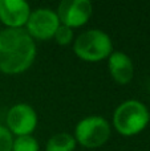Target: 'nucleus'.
<instances>
[{
    "instance_id": "f257e3e1",
    "label": "nucleus",
    "mask_w": 150,
    "mask_h": 151,
    "mask_svg": "<svg viewBox=\"0 0 150 151\" xmlns=\"http://www.w3.org/2000/svg\"><path fill=\"white\" fill-rule=\"evenodd\" d=\"M36 57V44L23 28L0 31V72L19 74L25 72Z\"/></svg>"
},
{
    "instance_id": "f03ea898",
    "label": "nucleus",
    "mask_w": 150,
    "mask_h": 151,
    "mask_svg": "<svg viewBox=\"0 0 150 151\" xmlns=\"http://www.w3.org/2000/svg\"><path fill=\"white\" fill-rule=\"evenodd\" d=\"M149 111L140 101H125L114 110L113 125L114 129L122 135H136L141 133L149 123Z\"/></svg>"
},
{
    "instance_id": "7ed1b4c3",
    "label": "nucleus",
    "mask_w": 150,
    "mask_h": 151,
    "mask_svg": "<svg viewBox=\"0 0 150 151\" xmlns=\"http://www.w3.org/2000/svg\"><path fill=\"white\" fill-rule=\"evenodd\" d=\"M76 56L85 61H101L113 53V44L108 35L101 29H89L82 32L73 44Z\"/></svg>"
},
{
    "instance_id": "20e7f679",
    "label": "nucleus",
    "mask_w": 150,
    "mask_h": 151,
    "mask_svg": "<svg viewBox=\"0 0 150 151\" xmlns=\"http://www.w3.org/2000/svg\"><path fill=\"white\" fill-rule=\"evenodd\" d=\"M110 137V125L100 115H90L81 119L74 130V139L87 149H96Z\"/></svg>"
},
{
    "instance_id": "39448f33",
    "label": "nucleus",
    "mask_w": 150,
    "mask_h": 151,
    "mask_svg": "<svg viewBox=\"0 0 150 151\" xmlns=\"http://www.w3.org/2000/svg\"><path fill=\"white\" fill-rule=\"evenodd\" d=\"M25 27V31L32 39L35 37L39 40H48L55 36L57 28L60 27V20L57 13L50 8H37L31 12Z\"/></svg>"
},
{
    "instance_id": "423d86ee",
    "label": "nucleus",
    "mask_w": 150,
    "mask_h": 151,
    "mask_svg": "<svg viewBox=\"0 0 150 151\" xmlns=\"http://www.w3.org/2000/svg\"><path fill=\"white\" fill-rule=\"evenodd\" d=\"M60 24L69 28L81 27L92 16V3L89 0H63L57 8Z\"/></svg>"
},
{
    "instance_id": "0eeeda50",
    "label": "nucleus",
    "mask_w": 150,
    "mask_h": 151,
    "mask_svg": "<svg viewBox=\"0 0 150 151\" xmlns=\"http://www.w3.org/2000/svg\"><path fill=\"white\" fill-rule=\"evenodd\" d=\"M37 114L28 104H16L7 113V126L11 133L17 137L31 135L36 129Z\"/></svg>"
},
{
    "instance_id": "6e6552de",
    "label": "nucleus",
    "mask_w": 150,
    "mask_h": 151,
    "mask_svg": "<svg viewBox=\"0 0 150 151\" xmlns=\"http://www.w3.org/2000/svg\"><path fill=\"white\" fill-rule=\"evenodd\" d=\"M29 15L31 8L24 0H0V21L8 28H23Z\"/></svg>"
},
{
    "instance_id": "1a4fd4ad",
    "label": "nucleus",
    "mask_w": 150,
    "mask_h": 151,
    "mask_svg": "<svg viewBox=\"0 0 150 151\" xmlns=\"http://www.w3.org/2000/svg\"><path fill=\"white\" fill-rule=\"evenodd\" d=\"M108 58L109 72L114 81L121 85L130 82L134 74V66L129 56L124 52H113Z\"/></svg>"
},
{
    "instance_id": "9d476101",
    "label": "nucleus",
    "mask_w": 150,
    "mask_h": 151,
    "mask_svg": "<svg viewBox=\"0 0 150 151\" xmlns=\"http://www.w3.org/2000/svg\"><path fill=\"white\" fill-rule=\"evenodd\" d=\"M76 139L68 133H58L50 137L47 143V151H74Z\"/></svg>"
},
{
    "instance_id": "9b49d317",
    "label": "nucleus",
    "mask_w": 150,
    "mask_h": 151,
    "mask_svg": "<svg viewBox=\"0 0 150 151\" xmlns=\"http://www.w3.org/2000/svg\"><path fill=\"white\" fill-rule=\"evenodd\" d=\"M12 151H39V142L32 135H21L13 139Z\"/></svg>"
},
{
    "instance_id": "f8f14e48",
    "label": "nucleus",
    "mask_w": 150,
    "mask_h": 151,
    "mask_svg": "<svg viewBox=\"0 0 150 151\" xmlns=\"http://www.w3.org/2000/svg\"><path fill=\"white\" fill-rule=\"evenodd\" d=\"M55 40L57 41V44L60 45H68L69 42H72L73 40V31L69 27H65L63 24H60V27L57 28L55 33Z\"/></svg>"
},
{
    "instance_id": "ddd939ff",
    "label": "nucleus",
    "mask_w": 150,
    "mask_h": 151,
    "mask_svg": "<svg viewBox=\"0 0 150 151\" xmlns=\"http://www.w3.org/2000/svg\"><path fill=\"white\" fill-rule=\"evenodd\" d=\"M13 138L12 133L7 127L0 125V151H12Z\"/></svg>"
},
{
    "instance_id": "4468645a",
    "label": "nucleus",
    "mask_w": 150,
    "mask_h": 151,
    "mask_svg": "<svg viewBox=\"0 0 150 151\" xmlns=\"http://www.w3.org/2000/svg\"><path fill=\"white\" fill-rule=\"evenodd\" d=\"M149 119H150V114H149Z\"/></svg>"
}]
</instances>
